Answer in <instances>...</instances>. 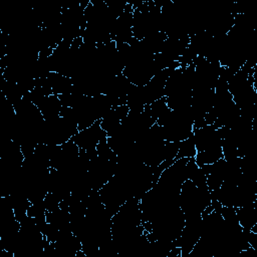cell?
Returning a JSON list of instances; mask_svg holds the SVG:
<instances>
[{"mask_svg": "<svg viewBox=\"0 0 257 257\" xmlns=\"http://www.w3.org/2000/svg\"><path fill=\"white\" fill-rule=\"evenodd\" d=\"M107 138L106 133L101 128L99 120L94 122L88 127L78 131V133L72 137V141L80 150L95 149L99 142Z\"/></svg>", "mask_w": 257, "mask_h": 257, "instance_id": "6da1fadb", "label": "cell"}, {"mask_svg": "<svg viewBox=\"0 0 257 257\" xmlns=\"http://www.w3.org/2000/svg\"><path fill=\"white\" fill-rule=\"evenodd\" d=\"M238 222L243 229L251 230L257 224V205L256 202L236 208Z\"/></svg>", "mask_w": 257, "mask_h": 257, "instance_id": "7a4b0ae2", "label": "cell"}, {"mask_svg": "<svg viewBox=\"0 0 257 257\" xmlns=\"http://www.w3.org/2000/svg\"><path fill=\"white\" fill-rule=\"evenodd\" d=\"M222 158V147H216L197 152L196 156L194 157V160L199 167H202L204 165H212Z\"/></svg>", "mask_w": 257, "mask_h": 257, "instance_id": "3957f363", "label": "cell"}, {"mask_svg": "<svg viewBox=\"0 0 257 257\" xmlns=\"http://www.w3.org/2000/svg\"><path fill=\"white\" fill-rule=\"evenodd\" d=\"M196 154H197V149H196L193 134H192L188 139L180 142V147H179V151L176 159L194 158Z\"/></svg>", "mask_w": 257, "mask_h": 257, "instance_id": "277c9868", "label": "cell"}]
</instances>
